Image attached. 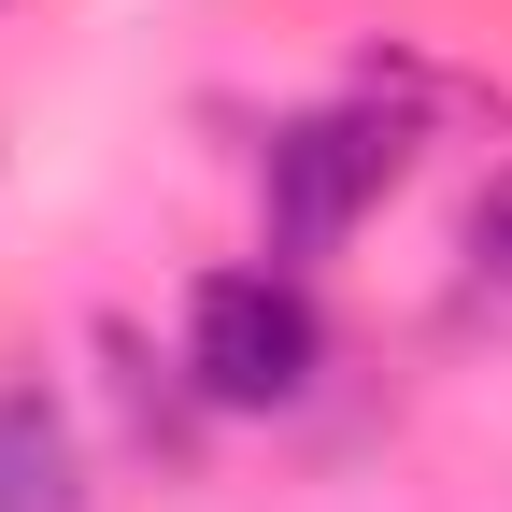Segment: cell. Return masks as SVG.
I'll return each mask as SVG.
<instances>
[{"label":"cell","mask_w":512,"mask_h":512,"mask_svg":"<svg viewBox=\"0 0 512 512\" xmlns=\"http://www.w3.org/2000/svg\"><path fill=\"white\" fill-rule=\"evenodd\" d=\"M328 370V313H313V285L285 271H200L185 285V384H200L214 413H285L299 384Z\"/></svg>","instance_id":"6da1fadb"},{"label":"cell","mask_w":512,"mask_h":512,"mask_svg":"<svg viewBox=\"0 0 512 512\" xmlns=\"http://www.w3.org/2000/svg\"><path fill=\"white\" fill-rule=\"evenodd\" d=\"M399 157H413V128L370 114V100H328V114L271 128V171H256V200H271V256H328L384 185H399Z\"/></svg>","instance_id":"7a4b0ae2"},{"label":"cell","mask_w":512,"mask_h":512,"mask_svg":"<svg viewBox=\"0 0 512 512\" xmlns=\"http://www.w3.org/2000/svg\"><path fill=\"white\" fill-rule=\"evenodd\" d=\"M0 512H86V456H72V427H57L43 384L0 399Z\"/></svg>","instance_id":"3957f363"},{"label":"cell","mask_w":512,"mask_h":512,"mask_svg":"<svg viewBox=\"0 0 512 512\" xmlns=\"http://www.w3.org/2000/svg\"><path fill=\"white\" fill-rule=\"evenodd\" d=\"M470 271L512 285V185H484V200H470Z\"/></svg>","instance_id":"277c9868"}]
</instances>
